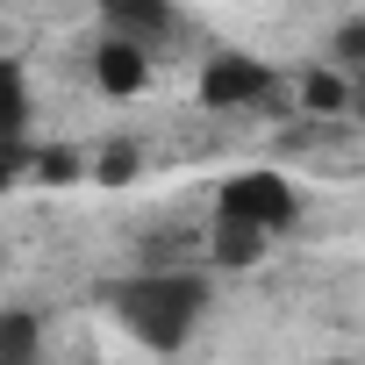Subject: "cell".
I'll list each match as a JSON object with an SVG mask.
<instances>
[{"instance_id": "1", "label": "cell", "mask_w": 365, "mask_h": 365, "mask_svg": "<svg viewBox=\"0 0 365 365\" xmlns=\"http://www.w3.org/2000/svg\"><path fill=\"white\" fill-rule=\"evenodd\" d=\"M108 301L143 351H179L208 308V279L201 272H143V279H122Z\"/></svg>"}, {"instance_id": "2", "label": "cell", "mask_w": 365, "mask_h": 365, "mask_svg": "<svg viewBox=\"0 0 365 365\" xmlns=\"http://www.w3.org/2000/svg\"><path fill=\"white\" fill-rule=\"evenodd\" d=\"M201 108H215V115H237V108H265L272 101V65L265 58H251V51H215L208 65H201Z\"/></svg>"}, {"instance_id": "3", "label": "cell", "mask_w": 365, "mask_h": 365, "mask_svg": "<svg viewBox=\"0 0 365 365\" xmlns=\"http://www.w3.org/2000/svg\"><path fill=\"white\" fill-rule=\"evenodd\" d=\"M222 215H244V222H265V230H287L301 215V194H294V179L287 172H230L222 179V194H215Z\"/></svg>"}, {"instance_id": "4", "label": "cell", "mask_w": 365, "mask_h": 365, "mask_svg": "<svg viewBox=\"0 0 365 365\" xmlns=\"http://www.w3.org/2000/svg\"><path fill=\"white\" fill-rule=\"evenodd\" d=\"M143 79H150V51L136 43V36H101V51H93V86L108 93V101H136L143 93Z\"/></svg>"}, {"instance_id": "5", "label": "cell", "mask_w": 365, "mask_h": 365, "mask_svg": "<svg viewBox=\"0 0 365 365\" xmlns=\"http://www.w3.org/2000/svg\"><path fill=\"white\" fill-rule=\"evenodd\" d=\"M265 222H244V215H222L215 208V222H208V258L215 265H230V272H251L258 258H265Z\"/></svg>"}, {"instance_id": "6", "label": "cell", "mask_w": 365, "mask_h": 365, "mask_svg": "<svg viewBox=\"0 0 365 365\" xmlns=\"http://www.w3.org/2000/svg\"><path fill=\"white\" fill-rule=\"evenodd\" d=\"M93 8H101V22L115 36H136V43H150V36L172 29V0H93Z\"/></svg>"}, {"instance_id": "7", "label": "cell", "mask_w": 365, "mask_h": 365, "mask_svg": "<svg viewBox=\"0 0 365 365\" xmlns=\"http://www.w3.org/2000/svg\"><path fill=\"white\" fill-rule=\"evenodd\" d=\"M294 93H301L308 115H351V72L344 65H308L294 79Z\"/></svg>"}, {"instance_id": "8", "label": "cell", "mask_w": 365, "mask_h": 365, "mask_svg": "<svg viewBox=\"0 0 365 365\" xmlns=\"http://www.w3.org/2000/svg\"><path fill=\"white\" fill-rule=\"evenodd\" d=\"M36 351H43L36 315L29 308H8V315H0V365H36Z\"/></svg>"}, {"instance_id": "9", "label": "cell", "mask_w": 365, "mask_h": 365, "mask_svg": "<svg viewBox=\"0 0 365 365\" xmlns=\"http://www.w3.org/2000/svg\"><path fill=\"white\" fill-rule=\"evenodd\" d=\"M29 172L43 179V187H72L86 165H79V150H72V143H51V150H36V158H29Z\"/></svg>"}, {"instance_id": "10", "label": "cell", "mask_w": 365, "mask_h": 365, "mask_svg": "<svg viewBox=\"0 0 365 365\" xmlns=\"http://www.w3.org/2000/svg\"><path fill=\"white\" fill-rule=\"evenodd\" d=\"M93 179H101V187H129V179H136V143H108L93 158Z\"/></svg>"}, {"instance_id": "11", "label": "cell", "mask_w": 365, "mask_h": 365, "mask_svg": "<svg viewBox=\"0 0 365 365\" xmlns=\"http://www.w3.org/2000/svg\"><path fill=\"white\" fill-rule=\"evenodd\" d=\"M329 51H336V65H344V72H358V65H365V15H358V22H344Z\"/></svg>"}, {"instance_id": "12", "label": "cell", "mask_w": 365, "mask_h": 365, "mask_svg": "<svg viewBox=\"0 0 365 365\" xmlns=\"http://www.w3.org/2000/svg\"><path fill=\"white\" fill-rule=\"evenodd\" d=\"M351 115H358V122H365V65H358V72H351Z\"/></svg>"}]
</instances>
